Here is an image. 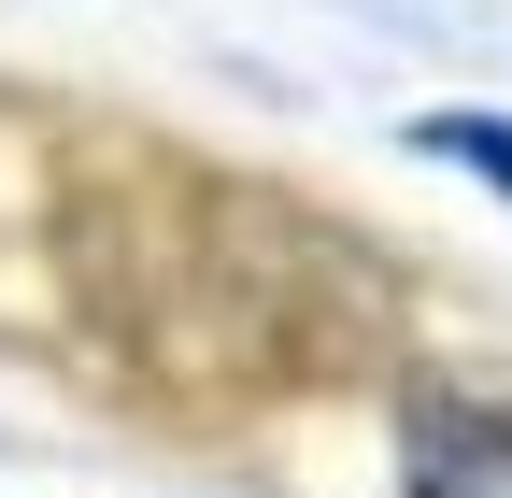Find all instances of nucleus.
<instances>
[{
	"label": "nucleus",
	"instance_id": "1",
	"mask_svg": "<svg viewBox=\"0 0 512 498\" xmlns=\"http://www.w3.org/2000/svg\"><path fill=\"white\" fill-rule=\"evenodd\" d=\"M399 456H413V498H512V385H413V427H399Z\"/></svg>",
	"mask_w": 512,
	"mask_h": 498
},
{
	"label": "nucleus",
	"instance_id": "2",
	"mask_svg": "<svg viewBox=\"0 0 512 498\" xmlns=\"http://www.w3.org/2000/svg\"><path fill=\"white\" fill-rule=\"evenodd\" d=\"M413 143L456 157V171H484L498 200H512V114H413Z\"/></svg>",
	"mask_w": 512,
	"mask_h": 498
}]
</instances>
